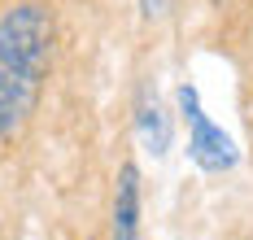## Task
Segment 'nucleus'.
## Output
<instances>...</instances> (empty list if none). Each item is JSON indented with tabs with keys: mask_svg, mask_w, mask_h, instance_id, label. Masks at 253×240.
<instances>
[{
	"mask_svg": "<svg viewBox=\"0 0 253 240\" xmlns=\"http://www.w3.org/2000/svg\"><path fill=\"white\" fill-rule=\"evenodd\" d=\"M52 44H57V18L48 0H9L0 4V66L48 79Z\"/></svg>",
	"mask_w": 253,
	"mask_h": 240,
	"instance_id": "obj_1",
	"label": "nucleus"
},
{
	"mask_svg": "<svg viewBox=\"0 0 253 240\" xmlns=\"http://www.w3.org/2000/svg\"><path fill=\"white\" fill-rule=\"evenodd\" d=\"M175 105H179L183 127H188V158L197 161L205 175H227V170H236L240 149H236V140L205 114L197 83H179L175 87Z\"/></svg>",
	"mask_w": 253,
	"mask_h": 240,
	"instance_id": "obj_2",
	"label": "nucleus"
},
{
	"mask_svg": "<svg viewBox=\"0 0 253 240\" xmlns=\"http://www.w3.org/2000/svg\"><path fill=\"white\" fill-rule=\"evenodd\" d=\"M44 96V79L0 66V144H18Z\"/></svg>",
	"mask_w": 253,
	"mask_h": 240,
	"instance_id": "obj_3",
	"label": "nucleus"
},
{
	"mask_svg": "<svg viewBox=\"0 0 253 240\" xmlns=\"http://www.w3.org/2000/svg\"><path fill=\"white\" fill-rule=\"evenodd\" d=\"M140 166L123 161L118 179H114V205H109V240H140Z\"/></svg>",
	"mask_w": 253,
	"mask_h": 240,
	"instance_id": "obj_4",
	"label": "nucleus"
},
{
	"mask_svg": "<svg viewBox=\"0 0 253 240\" xmlns=\"http://www.w3.org/2000/svg\"><path fill=\"white\" fill-rule=\"evenodd\" d=\"M135 135H140V149L153 153V158H166L170 140H175V122L166 105L157 101V87H144L140 101H135Z\"/></svg>",
	"mask_w": 253,
	"mask_h": 240,
	"instance_id": "obj_5",
	"label": "nucleus"
},
{
	"mask_svg": "<svg viewBox=\"0 0 253 240\" xmlns=\"http://www.w3.org/2000/svg\"><path fill=\"white\" fill-rule=\"evenodd\" d=\"M170 4H175V0H140V13H144L149 22H162V18L170 13Z\"/></svg>",
	"mask_w": 253,
	"mask_h": 240,
	"instance_id": "obj_6",
	"label": "nucleus"
}]
</instances>
